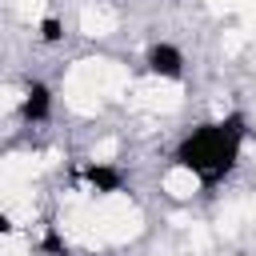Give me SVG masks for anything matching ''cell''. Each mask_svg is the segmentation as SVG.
I'll return each mask as SVG.
<instances>
[{"label": "cell", "instance_id": "obj_3", "mask_svg": "<svg viewBox=\"0 0 256 256\" xmlns=\"http://www.w3.org/2000/svg\"><path fill=\"white\" fill-rule=\"evenodd\" d=\"M52 88L44 84V80H28L24 84V92H20V120L24 124H44V120H52Z\"/></svg>", "mask_w": 256, "mask_h": 256}, {"label": "cell", "instance_id": "obj_2", "mask_svg": "<svg viewBox=\"0 0 256 256\" xmlns=\"http://www.w3.org/2000/svg\"><path fill=\"white\" fill-rule=\"evenodd\" d=\"M184 52H180V44H172V40H156V44H148V52H144V68L156 76V80H184Z\"/></svg>", "mask_w": 256, "mask_h": 256}, {"label": "cell", "instance_id": "obj_1", "mask_svg": "<svg viewBox=\"0 0 256 256\" xmlns=\"http://www.w3.org/2000/svg\"><path fill=\"white\" fill-rule=\"evenodd\" d=\"M244 144H248V116L232 108L216 120H204V124L188 128L172 148V168L192 176L196 184L212 188V184H220L236 172V164L244 156Z\"/></svg>", "mask_w": 256, "mask_h": 256}, {"label": "cell", "instance_id": "obj_5", "mask_svg": "<svg viewBox=\"0 0 256 256\" xmlns=\"http://www.w3.org/2000/svg\"><path fill=\"white\" fill-rule=\"evenodd\" d=\"M36 36H40V44H60L64 40V20L60 16H44L40 28H36Z\"/></svg>", "mask_w": 256, "mask_h": 256}, {"label": "cell", "instance_id": "obj_4", "mask_svg": "<svg viewBox=\"0 0 256 256\" xmlns=\"http://www.w3.org/2000/svg\"><path fill=\"white\" fill-rule=\"evenodd\" d=\"M80 180H84L96 196H116V192L124 188V172H120L116 164H100V160L80 164Z\"/></svg>", "mask_w": 256, "mask_h": 256}]
</instances>
